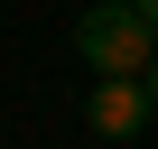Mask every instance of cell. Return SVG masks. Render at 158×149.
<instances>
[{"label": "cell", "mask_w": 158, "mask_h": 149, "mask_svg": "<svg viewBox=\"0 0 158 149\" xmlns=\"http://www.w3.org/2000/svg\"><path fill=\"white\" fill-rule=\"evenodd\" d=\"M74 56L93 65V84H102V74H149L158 28L130 10V0H102V10H84V19H74Z\"/></svg>", "instance_id": "1"}, {"label": "cell", "mask_w": 158, "mask_h": 149, "mask_svg": "<svg viewBox=\"0 0 158 149\" xmlns=\"http://www.w3.org/2000/svg\"><path fill=\"white\" fill-rule=\"evenodd\" d=\"M84 121H93L102 140H139V121H149V93H139V74H102V84L84 93Z\"/></svg>", "instance_id": "2"}, {"label": "cell", "mask_w": 158, "mask_h": 149, "mask_svg": "<svg viewBox=\"0 0 158 149\" xmlns=\"http://www.w3.org/2000/svg\"><path fill=\"white\" fill-rule=\"evenodd\" d=\"M139 93H149V121H158V56H149V74H139Z\"/></svg>", "instance_id": "3"}, {"label": "cell", "mask_w": 158, "mask_h": 149, "mask_svg": "<svg viewBox=\"0 0 158 149\" xmlns=\"http://www.w3.org/2000/svg\"><path fill=\"white\" fill-rule=\"evenodd\" d=\"M130 10H139V19H149V28H158V0H130Z\"/></svg>", "instance_id": "4"}]
</instances>
